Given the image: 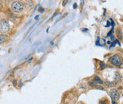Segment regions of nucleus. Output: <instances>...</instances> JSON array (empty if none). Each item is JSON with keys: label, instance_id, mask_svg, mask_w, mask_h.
<instances>
[{"label": "nucleus", "instance_id": "f257e3e1", "mask_svg": "<svg viewBox=\"0 0 123 104\" xmlns=\"http://www.w3.org/2000/svg\"><path fill=\"white\" fill-rule=\"evenodd\" d=\"M9 30V24L6 19L0 21V33H5Z\"/></svg>", "mask_w": 123, "mask_h": 104}, {"label": "nucleus", "instance_id": "f03ea898", "mask_svg": "<svg viewBox=\"0 0 123 104\" xmlns=\"http://www.w3.org/2000/svg\"><path fill=\"white\" fill-rule=\"evenodd\" d=\"M24 9V5L21 1H16L12 3L11 4V9L13 11L16 12V13H20Z\"/></svg>", "mask_w": 123, "mask_h": 104}, {"label": "nucleus", "instance_id": "7ed1b4c3", "mask_svg": "<svg viewBox=\"0 0 123 104\" xmlns=\"http://www.w3.org/2000/svg\"><path fill=\"white\" fill-rule=\"evenodd\" d=\"M110 61L113 65H115L117 67H120L122 65V58L118 55H115L112 56L110 58Z\"/></svg>", "mask_w": 123, "mask_h": 104}, {"label": "nucleus", "instance_id": "20e7f679", "mask_svg": "<svg viewBox=\"0 0 123 104\" xmlns=\"http://www.w3.org/2000/svg\"><path fill=\"white\" fill-rule=\"evenodd\" d=\"M110 96L113 101H117L120 99V93L116 89H112L110 91Z\"/></svg>", "mask_w": 123, "mask_h": 104}, {"label": "nucleus", "instance_id": "39448f33", "mask_svg": "<svg viewBox=\"0 0 123 104\" xmlns=\"http://www.w3.org/2000/svg\"><path fill=\"white\" fill-rule=\"evenodd\" d=\"M8 38H9V36H8L7 35H0V44H1V43H3L4 42H5V41L8 39Z\"/></svg>", "mask_w": 123, "mask_h": 104}, {"label": "nucleus", "instance_id": "423d86ee", "mask_svg": "<svg viewBox=\"0 0 123 104\" xmlns=\"http://www.w3.org/2000/svg\"><path fill=\"white\" fill-rule=\"evenodd\" d=\"M116 35L117 37L120 39H123V33H122V30L120 28H118L116 31Z\"/></svg>", "mask_w": 123, "mask_h": 104}, {"label": "nucleus", "instance_id": "0eeeda50", "mask_svg": "<svg viewBox=\"0 0 123 104\" xmlns=\"http://www.w3.org/2000/svg\"><path fill=\"white\" fill-rule=\"evenodd\" d=\"M94 81H95L96 83H99V84H103V81H102V80H101L98 76H97L95 77Z\"/></svg>", "mask_w": 123, "mask_h": 104}, {"label": "nucleus", "instance_id": "6e6552de", "mask_svg": "<svg viewBox=\"0 0 123 104\" xmlns=\"http://www.w3.org/2000/svg\"><path fill=\"white\" fill-rule=\"evenodd\" d=\"M96 84H97V83L94 80H92V81H89V86H95Z\"/></svg>", "mask_w": 123, "mask_h": 104}, {"label": "nucleus", "instance_id": "1a4fd4ad", "mask_svg": "<svg viewBox=\"0 0 123 104\" xmlns=\"http://www.w3.org/2000/svg\"><path fill=\"white\" fill-rule=\"evenodd\" d=\"M105 84L108 86H110V87L114 86V84H113V82H110V81H105Z\"/></svg>", "mask_w": 123, "mask_h": 104}, {"label": "nucleus", "instance_id": "9d476101", "mask_svg": "<svg viewBox=\"0 0 123 104\" xmlns=\"http://www.w3.org/2000/svg\"><path fill=\"white\" fill-rule=\"evenodd\" d=\"M100 67H101L102 69H103V68H105V67H106V65H105V62H100Z\"/></svg>", "mask_w": 123, "mask_h": 104}, {"label": "nucleus", "instance_id": "9b49d317", "mask_svg": "<svg viewBox=\"0 0 123 104\" xmlns=\"http://www.w3.org/2000/svg\"><path fill=\"white\" fill-rule=\"evenodd\" d=\"M113 33V29H112V30L110 31V33H109L108 34L107 37H109V36H110V35H112V33Z\"/></svg>", "mask_w": 123, "mask_h": 104}, {"label": "nucleus", "instance_id": "f8f14e48", "mask_svg": "<svg viewBox=\"0 0 123 104\" xmlns=\"http://www.w3.org/2000/svg\"><path fill=\"white\" fill-rule=\"evenodd\" d=\"M110 26V23L109 21H107V26H106V27H108V26Z\"/></svg>", "mask_w": 123, "mask_h": 104}, {"label": "nucleus", "instance_id": "ddd939ff", "mask_svg": "<svg viewBox=\"0 0 123 104\" xmlns=\"http://www.w3.org/2000/svg\"><path fill=\"white\" fill-rule=\"evenodd\" d=\"M110 21H111V22H112V26H115V23H114L113 20L112 19H110Z\"/></svg>", "mask_w": 123, "mask_h": 104}, {"label": "nucleus", "instance_id": "4468645a", "mask_svg": "<svg viewBox=\"0 0 123 104\" xmlns=\"http://www.w3.org/2000/svg\"><path fill=\"white\" fill-rule=\"evenodd\" d=\"M77 6H77V4H73V8H74V9H76Z\"/></svg>", "mask_w": 123, "mask_h": 104}, {"label": "nucleus", "instance_id": "2eb2a0df", "mask_svg": "<svg viewBox=\"0 0 123 104\" xmlns=\"http://www.w3.org/2000/svg\"><path fill=\"white\" fill-rule=\"evenodd\" d=\"M66 2H68V1H63V6H65V5L66 4Z\"/></svg>", "mask_w": 123, "mask_h": 104}, {"label": "nucleus", "instance_id": "dca6fc26", "mask_svg": "<svg viewBox=\"0 0 123 104\" xmlns=\"http://www.w3.org/2000/svg\"><path fill=\"white\" fill-rule=\"evenodd\" d=\"M113 104H118L115 101H113Z\"/></svg>", "mask_w": 123, "mask_h": 104}, {"label": "nucleus", "instance_id": "f3484780", "mask_svg": "<svg viewBox=\"0 0 123 104\" xmlns=\"http://www.w3.org/2000/svg\"><path fill=\"white\" fill-rule=\"evenodd\" d=\"M83 31H84V32H87L88 30H87V29H83Z\"/></svg>", "mask_w": 123, "mask_h": 104}, {"label": "nucleus", "instance_id": "a211bd4d", "mask_svg": "<svg viewBox=\"0 0 123 104\" xmlns=\"http://www.w3.org/2000/svg\"><path fill=\"white\" fill-rule=\"evenodd\" d=\"M108 44H111L110 41H108Z\"/></svg>", "mask_w": 123, "mask_h": 104}, {"label": "nucleus", "instance_id": "6ab92c4d", "mask_svg": "<svg viewBox=\"0 0 123 104\" xmlns=\"http://www.w3.org/2000/svg\"><path fill=\"white\" fill-rule=\"evenodd\" d=\"M38 18H39V16H36V18H35V19H38Z\"/></svg>", "mask_w": 123, "mask_h": 104}]
</instances>
